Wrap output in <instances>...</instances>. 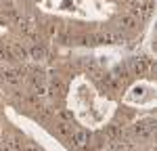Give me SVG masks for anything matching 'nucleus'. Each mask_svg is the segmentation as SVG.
<instances>
[{
	"mask_svg": "<svg viewBox=\"0 0 157 151\" xmlns=\"http://www.w3.org/2000/svg\"><path fill=\"white\" fill-rule=\"evenodd\" d=\"M120 23L124 25V27H132V25H134V19H132V17H121Z\"/></svg>",
	"mask_w": 157,
	"mask_h": 151,
	"instance_id": "nucleus-4",
	"label": "nucleus"
},
{
	"mask_svg": "<svg viewBox=\"0 0 157 151\" xmlns=\"http://www.w3.org/2000/svg\"><path fill=\"white\" fill-rule=\"evenodd\" d=\"M149 132H151V126L149 124H138L136 126V134H138V137H147Z\"/></svg>",
	"mask_w": 157,
	"mask_h": 151,
	"instance_id": "nucleus-3",
	"label": "nucleus"
},
{
	"mask_svg": "<svg viewBox=\"0 0 157 151\" xmlns=\"http://www.w3.org/2000/svg\"><path fill=\"white\" fill-rule=\"evenodd\" d=\"M130 67L134 69V74L143 76L147 72V67H149V63H147L145 59H132V61H130Z\"/></svg>",
	"mask_w": 157,
	"mask_h": 151,
	"instance_id": "nucleus-2",
	"label": "nucleus"
},
{
	"mask_svg": "<svg viewBox=\"0 0 157 151\" xmlns=\"http://www.w3.org/2000/svg\"><path fill=\"white\" fill-rule=\"evenodd\" d=\"M88 141H90V134L84 132V130H75V132L71 134V143L75 145V147H86Z\"/></svg>",
	"mask_w": 157,
	"mask_h": 151,
	"instance_id": "nucleus-1",
	"label": "nucleus"
}]
</instances>
